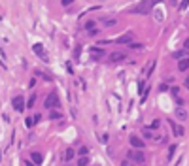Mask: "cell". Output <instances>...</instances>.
<instances>
[{
  "mask_svg": "<svg viewBox=\"0 0 189 166\" xmlns=\"http://www.w3.org/2000/svg\"><path fill=\"white\" fill-rule=\"evenodd\" d=\"M189 6V0H182V4H180V9H185Z\"/></svg>",
  "mask_w": 189,
  "mask_h": 166,
  "instance_id": "obj_26",
  "label": "cell"
},
{
  "mask_svg": "<svg viewBox=\"0 0 189 166\" xmlns=\"http://www.w3.org/2000/svg\"><path fill=\"white\" fill-rule=\"evenodd\" d=\"M185 87H187V89H189V79H185Z\"/></svg>",
  "mask_w": 189,
  "mask_h": 166,
  "instance_id": "obj_31",
  "label": "cell"
},
{
  "mask_svg": "<svg viewBox=\"0 0 189 166\" xmlns=\"http://www.w3.org/2000/svg\"><path fill=\"white\" fill-rule=\"evenodd\" d=\"M72 2H74V0H61V4H63V6H70Z\"/></svg>",
  "mask_w": 189,
  "mask_h": 166,
  "instance_id": "obj_27",
  "label": "cell"
},
{
  "mask_svg": "<svg viewBox=\"0 0 189 166\" xmlns=\"http://www.w3.org/2000/svg\"><path fill=\"white\" fill-rule=\"evenodd\" d=\"M129 157H132V161H134V162H144L146 161V157H144V153H142V151L129 153Z\"/></svg>",
  "mask_w": 189,
  "mask_h": 166,
  "instance_id": "obj_9",
  "label": "cell"
},
{
  "mask_svg": "<svg viewBox=\"0 0 189 166\" xmlns=\"http://www.w3.org/2000/svg\"><path fill=\"white\" fill-rule=\"evenodd\" d=\"M138 93H140V94L146 93V91H144V81H140V83H138Z\"/></svg>",
  "mask_w": 189,
  "mask_h": 166,
  "instance_id": "obj_24",
  "label": "cell"
},
{
  "mask_svg": "<svg viewBox=\"0 0 189 166\" xmlns=\"http://www.w3.org/2000/svg\"><path fill=\"white\" fill-rule=\"evenodd\" d=\"M45 108L47 110H55V108H59L61 106V100H59V96L55 93H51V94H47V98H45Z\"/></svg>",
  "mask_w": 189,
  "mask_h": 166,
  "instance_id": "obj_2",
  "label": "cell"
},
{
  "mask_svg": "<svg viewBox=\"0 0 189 166\" xmlns=\"http://www.w3.org/2000/svg\"><path fill=\"white\" fill-rule=\"evenodd\" d=\"M30 159H32L34 164H42V162H44V157H42L40 153H30Z\"/></svg>",
  "mask_w": 189,
  "mask_h": 166,
  "instance_id": "obj_12",
  "label": "cell"
},
{
  "mask_svg": "<svg viewBox=\"0 0 189 166\" xmlns=\"http://www.w3.org/2000/svg\"><path fill=\"white\" fill-rule=\"evenodd\" d=\"M74 155H76V151H74L72 147H68L66 151H64V161H72V159H74Z\"/></svg>",
  "mask_w": 189,
  "mask_h": 166,
  "instance_id": "obj_13",
  "label": "cell"
},
{
  "mask_svg": "<svg viewBox=\"0 0 189 166\" xmlns=\"http://www.w3.org/2000/svg\"><path fill=\"white\" fill-rule=\"evenodd\" d=\"M178 70H182V72H187L189 70V58H182V60H178Z\"/></svg>",
  "mask_w": 189,
  "mask_h": 166,
  "instance_id": "obj_10",
  "label": "cell"
},
{
  "mask_svg": "<svg viewBox=\"0 0 189 166\" xmlns=\"http://www.w3.org/2000/svg\"><path fill=\"white\" fill-rule=\"evenodd\" d=\"M115 19H104V27H113V25H115Z\"/></svg>",
  "mask_w": 189,
  "mask_h": 166,
  "instance_id": "obj_18",
  "label": "cell"
},
{
  "mask_svg": "<svg viewBox=\"0 0 189 166\" xmlns=\"http://www.w3.org/2000/svg\"><path fill=\"white\" fill-rule=\"evenodd\" d=\"M129 45H131L132 49H142V47H144L142 44H134V42H132V44H129Z\"/></svg>",
  "mask_w": 189,
  "mask_h": 166,
  "instance_id": "obj_25",
  "label": "cell"
},
{
  "mask_svg": "<svg viewBox=\"0 0 189 166\" xmlns=\"http://www.w3.org/2000/svg\"><path fill=\"white\" fill-rule=\"evenodd\" d=\"M176 117H178L180 121H184L185 117H187V113H185V110H184V108H176Z\"/></svg>",
  "mask_w": 189,
  "mask_h": 166,
  "instance_id": "obj_14",
  "label": "cell"
},
{
  "mask_svg": "<svg viewBox=\"0 0 189 166\" xmlns=\"http://www.w3.org/2000/svg\"><path fill=\"white\" fill-rule=\"evenodd\" d=\"M110 63H121V60H125L127 58V53H123V51H113V53H110Z\"/></svg>",
  "mask_w": 189,
  "mask_h": 166,
  "instance_id": "obj_4",
  "label": "cell"
},
{
  "mask_svg": "<svg viewBox=\"0 0 189 166\" xmlns=\"http://www.w3.org/2000/svg\"><path fill=\"white\" fill-rule=\"evenodd\" d=\"M121 166H129V162H127V161H125V162H121Z\"/></svg>",
  "mask_w": 189,
  "mask_h": 166,
  "instance_id": "obj_32",
  "label": "cell"
},
{
  "mask_svg": "<svg viewBox=\"0 0 189 166\" xmlns=\"http://www.w3.org/2000/svg\"><path fill=\"white\" fill-rule=\"evenodd\" d=\"M174 153H176V145H170V149H168V159L174 157Z\"/></svg>",
  "mask_w": 189,
  "mask_h": 166,
  "instance_id": "obj_22",
  "label": "cell"
},
{
  "mask_svg": "<svg viewBox=\"0 0 189 166\" xmlns=\"http://www.w3.org/2000/svg\"><path fill=\"white\" fill-rule=\"evenodd\" d=\"M170 126H172V132H174L178 138H180V136H184V126H182V125H176V123L170 121Z\"/></svg>",
  "mask_w": 189,
  "mask_h": 166,
  "instance_id": "obj_11",
  "label": "cell"
},
{
  "mask_svg": "<svg viewBox=\"0 0 189 166\" xmlns=\"http://www.w3.org/2000/svg\"><path fill=\"white\" fill-rule=\"evenodd\" d=\"M80 55H81V45H78L76 49H74V58L78 60V58H80Z\"/></svg>",
  "mask_w": 189,
  "mask_h": 166,
  "instance_id": "obj_20",
  "label": "cell"
},
{
  "mask_svg": "<svg viewBox=\"0 0 189 166\" xmlns=\"http://www.w3.org/2000/svg\"><path fill=\"white\" fill-rule=\"evenodd\" d=\"M157 2H161V0H144V2H140L138 6L131 8V13H142V15H146V13H149V11H151V8H149V6L157 4Z\"/></svg>",
  "mask_w": 189,
  "mask_h": 166,
  "instance_id": "obj_1",
  "label": "cell"
},
{
  "mask_svg": "<svg viewBox=\"0 0 189 166\" xmlns=\"http://www.w3.org/2000/svg\"><path fill=\"white\" fill-rule=\"evenodd\" d=\"M159 125H161V121H157V119H155V121L149 125V128H151V130H157V128H159Z\"/></svg>",
  "mask_w": 189,
  "mask_h": 166,
  "instance_id": "obj_21",
  "label": "cell"
},
{
  "mask_svg": "<svg viewBox=\"0 0 189 166\" xmlns=\"http://www.w3.org/2000/svg\"><path fill=\"white\" fill-rule=\"evenodd\" d=\"M61 117H63V115H61V113H59L57 110H53V112H49V119H61Z\"/></svg>",
  "mask_w": 189,
  "mask_h": 166,
  "instance_id": "obj_16",
  "label": "cell"
},
{
  "mask_svg": "<svg viewBox=\"0 0 189 166\" xmlns=\"http://www.w3.org/2000/svg\"><path fill=\"white\" fill-rule=\"evenodd\" d=\"M32 51H34L42 60H47V57L44 55V45H42V44H34V45H32Z\"/></svg>",
  "mask_w": 189,
  "mask_h": 166,
  "instance_id": "obj_6",
  "label": "cell"
},
{
  "mask_svg": "<svg viewBox=\"0 0 189 166\" xmlns=\"http://www.w3.org/2000/svg\"><path fill=\"white\" fill-rule=\"evenodd\" d=\"M34 104H36V94H32L30 98H28V102H27V106H28V108H32V106H34Z\"/></svg>",
  "mask_w": 189,
  "mask_h": 166,
  "instance_id": "obj_19",
  "label": "cell"
},
{
  "mask_svg": "<svg viewBox=\"0 0 189 166\" xmlns=\"http://www.w3.org/2000/svg\"><path fill=\"white\" fill-rule=\"evenodd\" d=\"M115 42H117V44H132V34H131V32H129V34H121Z\"/></svg>",
  "mask_w": 189,
  "mask_h": 166,
  "instance_id": "obj_7",
  "label": "cell"
},
{
  "mask_svg": "<svg viewBox=\"0 0 189 166\" xmlns=\"http://www.w3.org/2000/svg\"><path fill=\"white\" fill-rule=\"evenodd\" d=\"M144 136H146V138H151L153 134H151V132H149V130H144Z\"/></svg>",
  "mask_w": 189,
  "mask_h": 166,
  "instance_id": "obj_30",
  "label": "cell"
},
{
  "mask_svg": "<svg viewBox=\"0 0 189 166\" xmlns=\"http://www.w3.org/2000/svg\"><path fill=\"white\" fill-rule=\"evenodd\" d=\"M91 57H93L95 60H99V58L104 57V51L100 49V47H91Z\"/></svg>",
  "mask_w": 189,
  "mask_h": 166,
  "instance_id": "obj_8",
  "label": "cell"
},
{
  "mask_svg": "<svg viewBox=\"0 0 189 166\" xmlns=\"http://www.w3.org/2000/svg\"><path fill=\"white\" fill-rule=\"evenodd\" d=\"M11 106H14L15 112L21 113L23 110H25V106H27V104H25V98H23V96H14V98H11Z\"/></svg>",
  "mask_w": 189,
  "mask_h": 166,
  "instance_id": "obj_3",
  "label": "cell"
},
{
  "mask_svg": "<svg viewBox=\"0 0 189 166\" xmlns=\"http://www.w3.org/2000/svg\"><path fill=\"white\" fill-rule=\"evenodd\" d=\"M89 34H91V36H97V34H99V30H97V28H93V30H89Z\"/></svg>",
  "mask_w": 189,
  "mask_h": 166,
  "instance_id": "obj_29",
  "label": "cell"
},
{
  "mask_svg": "<svg viewBox=\"0 0 189 166\" xmlns=\"http://www.w3.org/2000/svg\"><path fill=\"white\" fill-rule=\"evenodd\" d=\"M129 142H131V145H132V147H134V149H142V147H144V142H142V138H138V136H136V134H132L131 136V138H129Z\"/></svg>",
  "mask_w": 189,
  "mask_h": 166,
  "instance_id": "obj_5",
  "label": "cell"
},
{
  "mask_svg": "<svg viewBox=\"0 0 189 166\" xmlns=\"http://www.w3.org/2000/svg\"><path fill=\"white\" fill-rule=\"evenodd\" d=\"M85 28H87V30H93V28H95V21H87L85 23Z\"/></svg>",
  "mask_w": 189,
  "mask_h": 166,
  "instance_id": "obj_23",
  "label": "cell"
},
{
  "mask_svg": "<svg viewBox=\"0 0 189 166\" xmlns=\"http://www.w3.org/2000/svg\"><path fill=\"white\" fill-rule=\"evenodd\" d=\"M184 55L187 57L189 53H184V51H176V53H172V57H174V58H178V60H182V58H184Z\"/></svg>",
  "mask_w": 189,
  "mask_h": 166,
  "instance_id": "obj_15",
  "label": "cell"
},
{
  "mask_svg": "<svg viewBox=\"0 0 189 166\" xmlns=\"http://www.w3.org/2000/svg\"><path fill=\"white\" fill-rule=\"evenodd\" d=\"M34 123H36V121H34V119H30V117H28V119H27V126H32V125H34Z\"/></svg>",
  "mask_w": 189,
  "mask_h": 166,
  "instance_id": "obj_28",
  "label": "cell"
},
{
  "mask_svg": "<svg viewBox=\"0 0 189 166\" xmlns=\"http://www.w3.org/2000/svg\"><path fill=\"white\" fill-rule=\"evenodd\" d=\"M87 164H89V159L87 157H81L80 161H78V166H87Z\"/></svg>",
  "mask_w": 189,
  "mask_h": 166,
  "instance_id": "obj_17",
  "label": "cell"
}]
</instances>
